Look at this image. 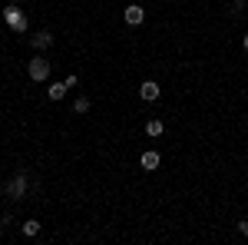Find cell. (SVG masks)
Here are the masks:
<instances>
[{
    "instance_id": "9c48e42d",
    "label": "cell",
    "mask_w": 248,
    "mask_h": 245,
    "mask_svg": "<svg viewBox=\"0 0 248 245\" xmlns=\"http://www.w3.org/2000/svg\"><path fill=\"white\" fill-rule=\"evenodd\" d=\"M162 130H166L162 119H155V116H153V119H146V136H153V139H155V136H162Z\"/></svg>"
},
{
    "instance_id": "5b68a950",
    "label": "cell",
    "mask_w": 248,
    "mask_h": 245,
    "mask_svg": "<svg viewBox=\"0 0 248 245\" xmlns=\"http://www.w3.org/2000/svg\"><path fill=\"white\" fill-rule=\"evenodd\" d=\"M139 96H142L146 103H155V99L162 96V90H159V83H155V80H146V83L139 86Z\"/></svg>"
},
{
    "instance_id": "5bb4252c",
    "label": "cell",
    "mask_w": 248,
    "mask_h": 245,
    "mask_svg": "<svg viewBox=\"0 0 248 245\" xmlns=\"http://www.w3.org/2000/svg\"><path fill=\"white\" fill-rule=\"evenodd\" d=\"M238 232H242V235L248 239V222H238Z\"/></svg>"
},
{
    "instance_id": "8992f818",
    "label": "cell",
    "mask_w": 248,
    "mask_h": 245,
    "mask_svg": "<svg viewBox=\"0 0 248 245\" xmlns=\"http://www.w3.org/2000/svg\"><path fill=\"white\" fill-rule=\"evenodd\" d=\"M123 17H126V23H129V27H139V23H142V20H146V10H142V7H139V3H129V7H126V14H123Z\"/></svg>"
},
{
    "instance_id": "ba28073f",
    "label": "cell",
    "mask_w": 248,
    "mask_h": 245,
    "mask_svg": "<svg viewBox=\"0 0 248 245\" xmlns=\"http://www.w3.org/2000/svg\"><path fill=\"white\" fill-rule=\"evenodd\" d=\"M66 90H70V86H66V80H63V83H50V90H46V96H50L53 103H60V99L66 96Z\"/></svg>"
},
{
    "instance_id": "6da1fadb",
    "label": "cell",
    "mask_w": 248,
    "mask_h": 245,
    "mask_svg": "<svg viewBox=\"0 0 248 245\" xmlns=\"http://www.w3.org/2000/svg\"><path fill=\"white\" fill-rule=\"evenodd\" d=\"M3 23H7L14 33H27V30H30V20H27V14H23L20 7H14V3H10V7H3Z\"/></svg>"
},
{
    "instance_id": "30bf717a",
    "label": "cell",
    "mask_w": 248,
    "mask_h": 245,
    "mask_svg": "<svg viewBox=\"0 0 248 245\" xmlns=\"http://www.w3.org/2000/svg\"><path fill=\"white\" fill-rule=\"evenodd\" d=\"M20 232H23L27 239H33V235H40V222H37V219H27V222L20 226Z\"/></svg>"
},
{
    "instance_id": "7c38bea8",
    "label": "cell",
    "mask_w": 248,
    "mask_h": 245,
    "mask_svg": "<svg viewBox=\"0 0 248 245\" xmlns=\"http://www.w3.org/2000/svg\"><path fill=\"white\" fill-rule=\"evenodd\" d=\"M229 14H232V17H242V14H245V0H232Z\"/></svg>"
},
{
    "instance_id": "7a4b0ae2",
    "label": "cell",
    "mask_w": 248,
    "mask_h": 245,
    "mask_svg": "<svg viewBox=\"0 0 248 245\" xmlns=\"http://www.w3.org/2000/svg\"><path fill=\"white\" fill-rule=\"evenodd\" d=\"M27 189H30V179H27V169L14 172V176L7 179V196H10L14 202H20V199H27Z\"/></svg>"
},
{
    "instance_id": "9a60e30c",
    "label": "cell",
    "mask_w": 248,
    "mask_h": 245,
    "mask_svg": "<svg viewBox=\"0 0 248 245\" xmlns=\"http://www.w3.org/2000/svg\"><path fill=\"white\" fill-rule=\"evenodd\" d=\"M242 47H245V50H248V33H245V40H242Z\"/></svg>"
},
{
    "instance_id": "3957f363",
    "label": "cell",
    "mask_w": 248,
    "mask_h": 245,
    "mask_svg": "<svg viewBox=\"0 0 248 245\" xmlns=\"http://www.w3.org/2000/svg\"><path fill=\"white\" fill-rule=\"evenodd\" d=\"M50 70H53V63H50L46 57H40V53L30 60V63H27V76H30L33 83H43V80H50Z\"/></svg>"
},
{
    "instance_id": "52a82bcc",
    "label": "cell",
    "mask_w": 248,
    "mask_h": 245,
    "mask_svg": "<svg viewBox=\"0 0 248 245\" xmlns=\"http://www.w3.org/2000/svg\"><path fill=\"white\" fill-rule=\"evenodd\" d=\"M159 163H162V156H159V152H153V149L139 156V166H142L146 172H155V169H159Z\"/></svg>"
},
{
    "instance_id": "4fadbf2b",
    "label": "cell",
    "mask_w": 248,
    "mask_h": 245,
    "mask_svg": "<svg viewBox=\"0 0 248 245\" xmlns=\"http://www.w3.org/2000/svg\"><path fill=\"white\" fill-rule=\"evenodd\" d=\"M14 222H17V219H14V215H10V212H7V215H3V219H0V229H10V226H14Z\"/></svg>"
},
{
    "instance_id": "8fae6325",
    "label": "cell",
    "mask_w": 248,
    "mask_h": 245,
    "mask_svg": "<svg viewBox=\"0 0 248 245\" xmlns=\"http://www.w3.org/2000/svg\"><path fill=\"white\" fill-rule=\"evenodd\" d=\"M73 113H79V116L90 113V96H79L77 103H73Z\"/></svg>"
},
{
    "instance_id": "277c9868",
    "label": "cell",
    "mask_w": 248,
    "mask_h": 245,
    "mask_svg": "<svg viewBox=\"0 0 248 245\" xmlns=\"http://www.w3.org/2000/svg\"><path fill=\"white\" fill-rule=\"evenodd\" d=\"M30 47H33V50H50V47H53V33H50V30H37V33H33V37H30Z\"/></svg>"
}]
</instances>
